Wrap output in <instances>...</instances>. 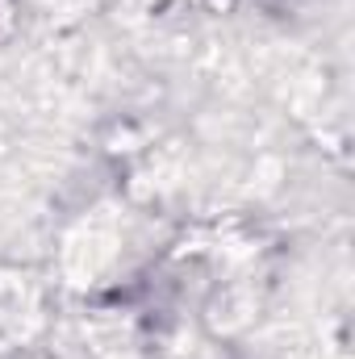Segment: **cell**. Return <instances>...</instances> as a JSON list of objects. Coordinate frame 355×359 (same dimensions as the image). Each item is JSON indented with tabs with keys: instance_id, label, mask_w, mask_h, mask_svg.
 I'll list each match as a JSON object with an SVG mask.
<instances>
[]
</instances>
